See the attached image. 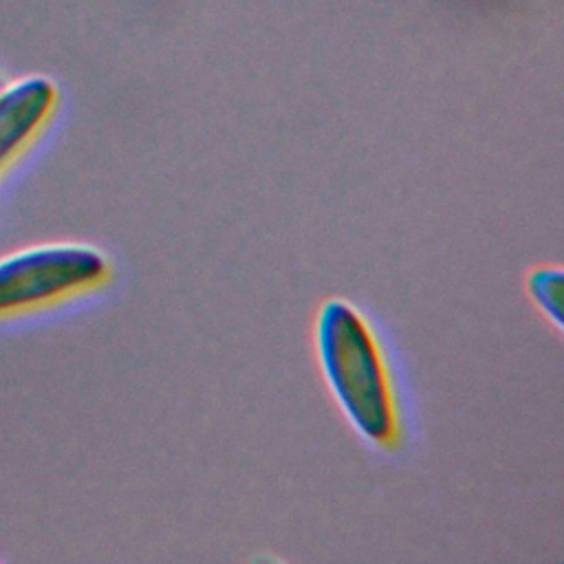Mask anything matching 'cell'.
Returning a JSON list of instances; mask_svg holds the SVG:
<instances>
[{
    "mask_svg": "<svg viewBox=\"0 0 564 564\" xmlns=\"http://www.w3.org/2000/svg\"><path fill=\"white\" fill-rule=\"evenodd\" d=\"M313 346L324 383L348 425L370 445L390 449L401 436V408L381 341L346 297L319 304Z\"/></svg>",
    "mask_w": 564,
    "mask_h": 564,
    "instance_id": "cell-1",
    "label": "cell"
},
{
    "mask_svg": "<svg viewBox=\"0 0 564 564\" xmlns=\"http://www.w3.org/2000/svg\"><path fill=\"white\" fill-rule=\"evenodd\" d=\"M110 260L95 245L46 242L0 258V317L48 306L101 286Z\"/></svg>",
    "mask_w": 564,
    "mask_h": 564,
    "instance_id": "cell-2",
    "label": "cell"
},
{
    "mask_svg": "<svg viewBox=\"0 0 564 564\" xmlns=\"http://www.w3.org/2000/svg\"><path fill=\"white\" fill-rule=\"evenodd\" d=\"M55 101L57 88L44 75H29L0 88V174L37 137Z\"/></svg>",
    "mask_w": 564,
    "mask_h": 564,
    "instance_id": "cell-3",
    "label": "cell"
},
{
    "mask_svg": "<svg viewBox=\"0 0 564 564\" xmlns=\"http://www.w3.org/2000/svg\"><path fill=\"white\" fill-rule=\"evenodd\" d=\"M524 289L531 302L538 306V311L560 328L562 326V269L555 264L533 267L527 273Z\"/></svg>",
    "mask_w": 564,
    "mask_h": 564,
    "instance_id": "cell-4",
    "label": "cell"
}]
</instances>
